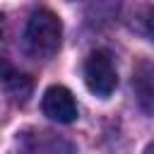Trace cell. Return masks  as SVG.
Instances as JSON below:
<instances>
[{"mask_svg":"<svg viewBox=\"0 0 154 154\" xmlns=\"http://www.w3.org/2000/svg\"><path fill=\"white\" fill-rule=\"evenodd\" d=\"M60 38H63V24L55 12L41 7L29 17L24 29V43L34 58H41V60L53 58L60 48Z\"/></svg>","mask_w":154,"mask_h":154,"instance_id":"obj_1","label":"cell"},{"mask_svg":"<svg viewBox=\"0 0 154 154\" xmlns=\"http://www.w3.org/2000/svg\"><path fill=\"white\" fill-rule=\"evenodd\" d=\"M84 84L91 94L106 99L118 87V72L108 51H94L84 60Z\"/></svg>","mask_w":154,"mask_h":154,"instance_id":"obj_2","label":"cell"},{"mask_svg":"<svg viewBox=\"0 0 154 154\" xmlns=\"http://www.w3.org/2000/svg\"><path fill=\"white\" fill-rule=\"evenodd\" d=\"M41 108H43V116H48L55 123H72V120H77L75 96L65 87H48L46 94H43Z\"/></svg>","mask_w":154,"mask_h":154,"instance_id":"obj_3","label":"cell"},{"mask_svg":"<svg viewBox=\"0 0 154 154\" xmlns=\"http://www.w3.org/2000/svg\"><path fill=\"white\" fill-rule=\"evenodd\" d=\"M132 89L137 96V103L142 111L154 116V65L140 63L132 75Z\"/></svg>","mask_w":154,"mask_h":154,"instance_id":"obj_4","label":"cell"},{"mask_svg":"<svg viewBox=\"0 0 154 154\" xmlns=\"http://www.w3.org/2000/svg\"><path fill=\"white\" fill-rule=\"evenodd\" d=\"M34 135V142L31 144H24L26 149H31V152H55V149H72V144H67V142H60L58 137H53L51 132H31Z\"/></svg>","mask_w":154,"mask_h":154,"instance_id":"obj_5","label":"cell"},{"mask_svg":"<svg viewBox=\"0 0 154 154\" xmlns=\"http://www.w3.org/2000/svg\"><path fill=\"white\" fill-rule=\"evenodd\" d=\"M5 87H7V91L12 94V99H14V101H22V103H24L26 96L31 94V79H29L26 75H17V72H14V75L5 82Z\"/></svg>","mask_w":154,"mask_h":154,"instance_id":"obj_6","label":"cell"},{"mask_svg":"<svg viewBox=\"0 0 154 154\" xmlns=\"http://www.w3.org/2000/svg\"><path fill=\"white\" fill-rule=\"evenodd\" d=\"M137 29H140L149 41H154V7H144V10L137 14Z\"/></svg>","mask_w":154,"mask_h":154,"instance_id":"obj_7","label":"cell"},{"mask_svg":"<svg viewBox=\"0 0 154 154\" xmlns=\"http://www.w3.org/2000/svg\"><path fill=\"white\" fill-rule=\"evenodd\" d=\"M12 75H14V70H12V65H10L7 60H2V58H0V82L5 84V82H7L10 77H12Z\"/></svg>","mask_w":154,"mask_h":154,"instance_id":"obj_8","label":"cell"},{"mask_svg":"<svg viewBox=\"0 0 154 154\" xmlns=\"http://www.w3.org/2000/svg\"><path fill=\"white\" fill-rule=\"evenodd\" d=\"M2 34H5V22H2V14H0V41H2Z\"/></svg>","mask_w":154,"mask_h":154,"instance_id":"obj_9","label":"cell"},{"mask_svg":"<svg viewBox=\"0 0 154 154\" xmlns=\"http://www.w3.org/2000/svg\"><path fill=\"white\" fill-rule=\"evenodd\" d=\"M147 152H154V142H152V144H149V147H147Z\"/></svg>","mask_w":154,"mask_h":154,"instance_id":"obj_10","label":"cell"}]
</instances>
